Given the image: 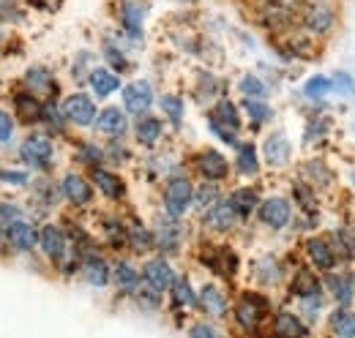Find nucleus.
<instances>
[{
	"instance_id": "obj_25",
	"label": "nucleus",
	"mask_w": 355,
	"mask_h": 338,
	"mask_svg": "<svg viewBox=\"0 0 355 338\" xmlns=\"http://www.w3.org/2000/svg\"><path fill=\"white\" fill-rule=\"evenodd\" d=\"M211 121H216V123H222V126L232 128V131L241 126V121H238V109H235L230 101H219V104H216Z\"/></svg>"
},
{
	"instance_id": "obj_16",
	"label": "nucleus",
	"mask_w": 355,
	"mask_h": 338,
	"mask_svg": "<svg viewBox=\"0 0 355 338\" xmlns=\"http://www.w3.org/2000/svg\"><path fill=\"white\" fill-rule=\"evenodd\" d=\"M331 330L342 338H353L355 336V314L347 308H339L331 314Z\"/></svg>"
},
{
	"instance_id": "obj_8",
	"label": "nucleus",
	"mask_w": 355,
	"mask_h": 338,
	"mask_svg": "<svg viewBox=\"0 0 355 338\" xmlns=\"http://www.w3.org/2000/svg\"><path fill=\"white\" fill-rule=\"evenodd\" d=\"M6 238H8V243L17 249V251H31L33 246H36V229L31 226V224H25V221H11L8 226H6Z\"/></svg>"
},
{
	"instance_id": "obj_14",
	"label": "nucleus",
	"mask_w": 355,
	"mask_h": 338,
	"mask_svg": "<svg viewBox=\"0 0 355 338\" xmlns=\"http://www.w3.org/2000/svg\"><path fill=\"white\" fill-rule=\"evenodd\" d=\"M42 246H44V251L52 256V259H60L63 254H66V238H63V232L58 229V226H44L42 229Z\"/></svg>"
},
{
	"instance_id": "obj_34",
	"label": "nucleus",
	"mask_w": 355,
	"mask_h": 338,
	"mask_svg": "<svg viewBox=\"0 0 355 338\" xmlns=\"http://www.w3.org/2000/svg\"><path fill=\"white\" fill-rule=\"evenodd\" d=\"M162 109L167 112V118H170L175 126L183 121V101L175 98V96H164V98H162Z\"/></svg>"
},
{
	"instance_id": "obj_48",
	"label": "nucleus",
	"mask_w": 355,
	"mask_h": 338,
	"mask_svg": "<svg viewBox=\"0 0 355 338\" xmlns=\"http://www.w3.org/2000/svg\"><path fill=\"white\" fill-rule=\"evenodd\" d=\"M350 180H353V183H355V172H353V175H350Z\"/></svg>"
},
{
	"instance_id": "obj_10",
	"label": "nucleus",
	"mask_w": 355,
	"mask_h": 338,
	"mask_svg": "<svg viewBox=\"0 0 355 338\" xmlns=\"http://www.w3.org/2000/svg\"><path fill=\"white\" fill-rule=\"evenodd\" d=\"M197 167H200V172H202L208 180H222L224 175H227V161H224L222 153H216V150H205V153L197 159Z\"/></svg>"
},
{
	"instance_id": "obj_20",
	"label": "nucleus",
	"mask_w": 355,
	"mask_h": 338,
	"mask_svg": "<svg viewBox=\"0 0 355 338\" xmlns=\"http://www.w3.org/2000/svg\"><path fill=\"white\" fill-rule=\"evenodd\" d=\"M162 136V121L159 118H145L137 123V139L142 145H156V139Z\"/></svg>"
},
{
	"instance_id": "obj_4",
	"label": "nucleus",
	"mask_w": 355,
	"mask_h": 338,
	"mask_svg": "<svg viewBox=\"0 0 355 338\" xmlns=\"http://www.w3.org/2000/svg\"><path fill=\"white\" fill-rule=\"evenodd\" d=\"M263 311H266V300H260V297L254 295H246L235 305V317H238L241 328H246V330H254L260 325Z\"/></svg>"
},
{
	"instance_id": "obj_33",
	"label": "nucleus",
	"mask_w": 355,
	"mask_h": 338,
	"mask_svg": "<svg viewBox=\"0 0 355 338\" xmlns=\"http://www.w3.org/2000/svg\"><path fill=\"white\" fill-rule=\"evenodd\" d=\"M331 87H334V82H331L328 77H311L304 90H306V96H309V98H325Z\"/></svg>"
},
{
	"instance_id": "obj_30",
	"label": "nucleus",
	"mask_w": 355,
	"mask_h": 338,
	"mask_svg": "<svg viewBox=\"0 0 355 338\" xmlns=\"http://www.w3.org/2000/svg\"><path fill=\"white\" fill-rule=\"evenodd\" d=\"M208 265H211L219 276H232V273H235V256L227 251V249H219L216 256L208 259Z\"/></svg>"
},
{
	"instance_id": "obj_28",
	"label": "nucleus",
	"mask_w": 355,
	"mask_h": 338,
	"mask_svg": "<svg viewBox=\"0 0 355 338\" xmlns=\"http://www.w3.org/2000/svg\"><path fill=\"white\" fill-rule=\"evenodd\" d=\"M301 300H306V297H320V281L311 276V273H298V278H295V287H293Z\"/></svg>"
},
{
	"instance_id": "obj_40",
	"label": "nucleus",
	"mask_w": 355,
	"mask_h": 338,
	"mask_svg": "<svg viewBox=\"0 0 355 338\" xmlns=\"http://www.w3.org/2000/svg\"><path fill=\"white\" fill-rule=\"evenodd\" d=\"M28 82L36 84V87H46L49 80H46V71L44 69H33V71H28Z\"/></svg>"
},
{
	"instance_id": "obj_1",
	"label": "nucleus",
	"mask_w": 355,
	"mask_h": 338,
	"mask_svg": "<svg viewBox=\"0 0 355 338\" xmlns=\"http://www.w3.org/2000/svg\"><path fill=\"white\" fill-rule=\"evenodd\" d=\"M191 199H194V188H191L189 180H183V177L170 180V186L164 191V205H167V213L173 218H178V215H183V213L189 211Z\"/></svg>"
},
{
	"instance_id": "obj_43",
	"label": "nucleus",
	"mask_w": 355,
	"mask_h": 338,
	"mask_svg": "<svg viewBox=\"0 0 355 338\" xmlns=\"http://www.w3.org/2000/svg\"><path fill=\"white\" fill-rule=\"evenodd\" d=\"M175 246H178V232L173 229V226H170V229L162 235V249H170V251H173Z\"/></svg>"
},
{
	"instance_id": "obj_17",
	"label": "nucleus",
	"mask_w": 355,
	"mask_h": 338,
	"mask_svg": "<svg viewBox=\"0 0 355 338\" xmlns=\"http://www.w3.org/2000/svg\"><path fill=\"white\" fill-rule=\"evenodd\" d=\"M93 180H96V186H98L107 197H112V199L123 197V183H121L115 175H110L107 169H93Z\"/></svg>"
},
{
	"instance_id": "obj_23",
	"label": "nucleus",
	"mask_w": 355,
	"mask_h": 338,
	"mask_svg": "<svg viewBox=\"0 0 355 338\" xmlns=\"http://www.w3.org/2000/svg\"><path fill=\"white\" fill-rule=\"evenodd\" d=\"M273 330H276L279 336H304V333H306V328L301 325V319L293 317V314H279Z\"/></svg>"
},
{
	"instance_id": "obj_45",
	"label": "nucleus",
	"mask_w": 355,
	"mask_h": 338,
	"mask_svg": "<svg viewBox=\"0 0 355 338\" xmlns=\"http://www.w3.org/2000/svg\"><path fill=\"white\" fill-rule=\"evenodd\" d=\"M14 218H17V208L14 205H0V221H8L11 224Z\"/></svg>"
},
{
	"instance_id": "obj_3",
	"label": "nucleus",
	"mask_w": 355,
	"mask_h": 338,
	"mask_svg": "<svg viewBox=\"0 0 355 338\" xmlns=\"http://www.w3.org/2000/svg\"><path fill=\"white\" fill-rule=\"evenodd\" d=\"M19 156H22L25 164L42 169V167H46L49 159H52V142L44 139V136H28V139L22 142V148H19Z\"/></svg>"
},
{
	"instance_id": "obj_38",
	"label": "nucleus",
	"mask_w": 355,
	"mask_h": 338,
	"mask_svg": "<svg viewBox=\"0 0 355 338\" xmlns=\"http://www.w3.org/2000/svg\"><path fill=\"white\" fill-rule=\"evenodd\" d=\"M241 90H243L249 98H263V96H266V84L260 82L257 77H243V82H241Z\"/></svg>"
},
{
	"instance_id": "obj_15",
	"label": "nucleus",
	"mask_w": 355,
	"mask_h": 338,
	"mask_svg": "<svg viewBox=\"0 0 355 338\" xmlns=\"http://www.w3.org/2000/svg\"><path fill=\"white\" fill-rule=\"evenodd\" d=\"M14 104H17V112H19V118H22L25 123L44 121V107H42L36 98H31V96H17Z\"/></svg>"
},
{
	"instance_id": "obj_26",
	"label": "nucleus",
	"mask_w": 355,
	"mask_h": 338,
	"mask_svg": "<svg viewBox=\"0 0 355 338\" xmlns=\"http://www.w3.org/2000/svg\"><path fill=\"white\" fill-rule=\"evenodd\" d=\"M200 303H202V308H205L208 314H214V317L224 314V308H227L224 295L216 290V287H205V290H202V297H200Z\"/></svg>"
},
{
	"instance_id": "obj_5",
	"label": "nucleus",
	"mask_w": 355,
	"mask_h": 338,
	"mask_svg": "<svg viewBox=\"0 0 355 338\" xmlns=\"http://www.w3.org/2000/svg\"><path fill=\"white\" fill-rule=\"evenodd\" d=\"M145 281H148L156 292H164V290H170V287L175 284V273H173V267H170L164 259H150V262L145 265Z\"/></svg>"
},
{
	"instance_id": "obj_9",
	"label": "nucleus",
	"mask_w": 355,
	"mask_h": 338,
	"mask_svg": "<svg viewBox=\"0 0 355 338\" xmlns=\"http://www.w3.org/2000/svg\"><path fill=\"white\" fill-rule=\"evenodd\" d=\"M266 159H268V164H273V167H282V164L290 161V142H287V136H284L282 131H276V134L268 136Z\"/></svg>"
},
{
	"instance_id": "obj_22",
	"label": "nucleus",
	"mask_w": 355,
	"mask_h": 338,
	"mask_svg": "<svg viewBox=\"0 0 355 338\" xmlns=\"http://www.w3.org/2000/svg\"><path fill=\"white\" fill-rule=\"evenodd\" d=\"M328 287H331L334 297H336L342 305H347V303L353 300V278H350V276H331V278H328Z\"/></svg>"
},
{
	"instance_id": "obj_7",
	"label": "nucleus",
	"mask_w": 355,
	"mask_h": 338,
	"mask_svg": "<svg viewBox=\"0 0 355 338\" xmlns=\"http://www.w3.org/2000/svg\"><path fill=\"white\" fill-rule=\"evenodd\" d=\"M260 218L266 221L268 226H273V229L287 226V221H290V202L282 199V197H270V199H266L260 205Z\"/></svg>"
},
{
	"instance_id": "obj_32",
	"label": "nucleus",
	"mask_w": 355,
	"mask_h": 338,
	"mask_svg": "<svg viewBox=\"0 0 355 338\" xmlns=\"http://www.w3.org/2000/svg\"><path fill=\"white\" fill-rule=\"evenodd\" d=\"M243 107H246V112L252 115V121H257V123L270 121V107L263 104L260 98H246V101H243Z\"/></svg>"
},
{
	"instance_id": "obj_41",
	"label": "nucleus",
	"mask_w": 355,
	"mask_h": 338,
	"mask_svg": "<svg viewBox=\"0 0 355 338\" xmlns=\"http://www.w3.org/2000/svg\"><path fill=\"white\" fill-rule=\"evenodd\" d=\"M11 131H14V123H11V118H8L6 112H0V142H6V139L11 136Z\"/></svg>"
},
{
	"instance_id": "obj_31",
	"label": "nucleus",
	"mask_w": 355,
	"mask_h": 338,
	"mask_svg": "<svg viewBox=\"0 0 355 338\" xmlns=\"http://www.w3.org/2000/svg\"><path fill=\"white\" fill-rule=\"evenodd\" d=\"M142 17H145V11H142L139 3H126V6H123V25L132 30V36L139 33V28H142Z\"/></svg>"
},
{
	"instance_id": "obj_35",
	"label": "nucleus",
	"mask_w": 355,
	"mask_h": 338,
	"mask_svg": "<svg viewBox=\"0 0 355 338\" xmlns=\"http://www.w3.org/2000/svg\"><path fill=\"white\" fill-rule=\"evenodd\" d=\"M173 295H175L178 305H194V292H191V284L186 278L173 284Z\"/></svg>"
},
{
	"instance_id": "obj_27",
	"label": "nucleus",
	"mask_w": 355,
	"mask_h": 338,
	"mask_svg": "<svg viewBox=\"0 0 355 338\" xmlns=\"http://www.w3.org/2000/svg\"><path fill=\"white\" fill-rule=\"evenodd\" d=\"M306 25H309V30H314V33H325V30L334 25V14H331L325 6L311 8L309 17H306Z\"/></svg>"
},
{
	"instance_id": "obj_13",
	"label": "nucleus",
	"mask_w": 355,
	"mask_h": 338,
	"mask_svg": "<svg viewBox=\"0 0 355 338\" xmlns=\"http://www.w3.org/2000/svg\"><path fill=\"white\" fill-rule=\"evenodd\" d=\"M98 128H101L104 134L118 136V134L126 131V115H123L118 107H107V109L98 115Z\"/></svg>"
},
{
	"instance_id": "obj_44",
	"label": "nucleus",
	"mask_w": 355,
	"mask_h": 338,
	"mask_svg": "<svg viewBox=\"0 0 355 338\" xmlns=\"http://www.w3.org/2000/svg\"><path fill=\"white\" fill-rule=\"evenodd\" d=\"M132 238L137 246H148L150 243V235L148 232H142V226H137V229H132Z\"/></svg>"
},
{
	"instance_id": "obj_19",
	"label": "nucleus",
	"mask_w": 355,
	"mask_h": 338,
	"mask_svg": "<svg viewBox=\"0 0 355 338\" xmlns=\"http://www.w3.org/2000/svg\"><path fill=\"white\" fill-rule=\"evenodd\" d=\"M83 273H85L88 284H93V287H104V284L110 281V267H107V265H104V259H98V256H93V259L85 262Z\"/></svg>"
},
{
	"instance_id": "obj_21",
	"label": "nucleus",
	"mask_w": 355,
	"mask_h": 338,
	"mask_svg": "<svg viewBox=\"0 0 355 338\" xmlns=\"http://www.w3.org/2000/svg\"><path fill=\"white\" fill-rule=\"evenodd\" d=\"M232 218H235V208H232L230 202H227V205H214L211 213L205 215V221H208L214 229H230Z\"/></svg>"
},
{
	"instance_id": "obj_2",
	"label": "nucleus",
	"mask_w": 355,
	"mask_h": 338,
	"mask_svg": "<svg viewBox=\"0 0 355 338\" xmlns=\"http://www.w3.org/2000/svg\"><path fill=\"white\" fill-rule=\"evenodd\" d=\"M63 115H66L71 123H77V126H90V123L96 121V107H93V101H90L88 96L74 93V96L66 98Z\"/></svg>"
},
{
	"instance_id": "obj_37",
	"label": "nucleus",
	"mask_w": 355,
	"mask_h": 338,
	"mask_svg": "<svg viewBox=\"0 0 355 338\" xmlns=\"http://www.w3.org/2000/svg\"><path fill=\"white\" fill-rule=\"evenodd\" d=\"M257 270H260V281H266V284H273V281H279V265L273 262V259H260L257 262Z\"/></svg>"
},
{
	"instance_id": "obj_42",
	"label": "nucleus",
	"mask_w": 355,
	"mask_h": 338,
	"mask_svg": "<svg viewBox=\"0 0 355 338\" xmlns=\"http://www.w3.org/2000/svg\"><path fill=\"white\" fill-rule=\"evenodd\" d=\"M0 180H8V183H17V186H25V183H28V175H25V172H0Z\"/></svg>"
},
{
	"instance_id": "obj_11",
	"label": "nucleus",
	"mask_w": 355,
	"mask_h": 338,
	"mask_svg": "<svg viewBox=\"0 0 355 338\" xmlns=\"http://www.w3.org/2000/svg\"><path fill=\"white\" fill-rule=\"evenodd\" d=\"M63 194H66L74 205L90 202V186L80 175H66V177H63Z\"/></svg>"
},
{
	"instance_id": "obj_29",
	"label": "nucleus",
	"mask_w": 355,
	"mask_h": 338,
	"mask_svg": "<svg viewBox=\"0 0 355 338\" xmlns=\"http://www.w3.org/2000/svg\"><path fill=\"white\" fill-rule=\"evenodd\" d=\"M257 150H254V145H241L238 148V169L243 172V175H254L257 172Z\"/></svg>"
},
{
	"instance_id": "obj_39",
	"label": "nucleus",
	"mask_w": 355,
	"mask_h": 338,
	"mask_svg": "<svg viewBox=\"0 0 355 338\" xmlns=\"http://www.w3.org/2000/svg\"><path fill=\"white\" fill-rule=\"evenodd\" d=\"M336 90H342V93L353 96V93H355V82L350 80V74H336Z\"/></svg>"
},
{
	"instance_id": "obj_18",
	"label": "nucleus",
	"mask_w": 355,
	"mask_h": 338,
	"mask_svg": "<svg viewBox=\"0 0 355 338\" xmlns=\"http://www.w3.org/2000/svg\"><path fill=\"white\" fill-rule=\"evenodd\" d=\"M90 87L96 90V96H110L112 90H118V77L107 69H96L90 71Z\"/></svg>"
},
{
	"instance_id": "obj_12",
	"label": "nucleus",
	"mask_w": 355,
	"mask_h": 338,
	"mask_svg": "<svg viewBox=\"0 0 355 338\" xmlns=\"http://www.w3.org/2000/svg\"><path fill=\"white\" fill-rule=\"evenodd\" d=\"M306 251H309V259L320 267V270H331L334 262H336V256H334V251H331V246H328L325 240H320V238H311L309 243H306Z\"/></svg>"
},
{
	"instance_id": "obj_47",
	"label": "nucleus",
	"mask_w": 355,
	"mask_h": 338,
	"mask_svg": "<svg viewBox=\"0 0 355 338\" xmlns=\"http://www.w3.org/2000/svg\"><path fill=\"white\" fill-rule=\"evenodd\" d=\"M107 57H110L118 69H123V66H126V60H123V57H121V52H115V49H107Z\"/></svg>"
},
{
	"instance_id": "obj_24",
	"label": "nucleus",
	"mask_w": 355,
	"mask_h": 338,
	"mask_svg": "<svg viewBox=\"0 0 355 338\" xmlns=\"http://www.w3.org/2000/svg\"><path fill=\"white\" fill-rule=\"evenodd\" d=\"M230 205L235 208V213L249 215V213L257 208V194H254L252 188H241V191H235V194L230 197Z\"/></svg>"
},
{
	"instance_id": "obj_6",
	"label": "nucleus",
	"mask_w": 355,
	"mask_h": 338,
	"mask_svg": "<svg viewBox=\"0 0 355 338\" xmlns=\"http://www.w3.org/2000/svg\"><path fill=\"white\" fill-rule=\"evenodd\" d=\"M123 104L126 109L134 112V115H142L148 112V107L153 104V90L148 82H132L126 90H123Z\"/></svg>"
},
{
	"instance_id": "obj_36",
	"label": "nucleus",
	"mask_w": 355,
	"mask_h": 338,
	"mask_svg": "<svg viewBox=\"0 0 355 338\" xmlns=\"http://www.w3.org/2000/svg\"><path fill=\"white\" fill-rule=\"evenodd\" d=\"M115 278H118V284H121L123 290H134V287H137V273H134L132 265H126V262H121V265L115 267Z\"/></svg>"
},
{
	"instance_id": "obj_46",
	"label": "nucleus",
	"mask_w": 355,
	"mask_h": 338,
	"mask_svg": "<svg viewBox=\"0 0 355 338\" xmlns=\"http://www.w3.org/2000/svg\"><path fill=\"white\" fill-rule=\"evenodd\" d=\"M191 336H216V330L208 325H197V328H191Z\"/></svg>"
}]
</instances>
